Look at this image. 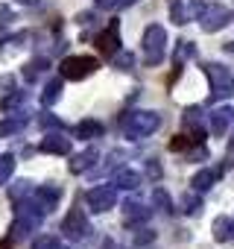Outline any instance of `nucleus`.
<instances>
[{"mask_svg": "<svg viewBox=\"0 0 234 249\" xmlns=\"http://www.w3.org/2000/svg\"><path fill=\"white\" fill-rule=\"evenodd\" d=\"M18 208H15V220H12V226H9V240H24V237H30L33 231H38V226H41V220H44V211L27 196V199H21V202H15Z\"/></svg>", "mask_w": 234, "mask_h": 249, "instance_id": "f257e3e1", "label": "nucleus"}, {"mask_svg": "<svg viewBox=\"0 0 234 249\" xmlns=\"http://www.w3.org/2000/svg\"><path fill=\"white\" fill-rule=\"evenodd\" d=\"M120 126H123V135H126L129 141H141V138L152 135V132L161 126V114H158V111H150V108H138V111L123 114Z\"/></svg>", "mask_w": 234, "mask_h": 249, "instance_id": "f03ea898", "label": "nucleus"}, {"mask_svg": "<svg viewBox=\"0 0 234 249\" xmlns=\"http://www.w3.org/2000/svg\"><path fill=\"white\" fill-rule=\"evenodd\" d=\"M208 82H211V103H222L228 97H234V71L219 65V62H205L202 65Z\"/></svg>", "mask_w": 234, "mask_h": 249, "instance_id": "7ed1b4c3", "label": "nucleus"}, {"mask_svg": "<svg viewBox=\"0 0 234 249\" xmlns=\"http://www.w3.org/2000/svg\"><path fill=\"white\" fill-rule=\"evenodd\" d=\"M141 50H144L147 65H158L164 59V50H167V30L161 24H150L144 30V38H141Z\"/></svg>", "mask_w": 234, "mask_h": 249, "instance_id": "20e7f679", "label": "nucleus"}, {"mask_svg": "<svg viewBox=\"0 0 234 249\" xmlns=\"http://www.w3.org/2000/svg\"><path fill=\"white\" fill-rule=\"evenodd\" d=\"M100 62L94 56H67L62 59V79H70V82H79V79H88L91 73H97Z\"/></svg>", "mask_w": 234, "mask_h": 249, "instance_id": "39448f33", "label": "nucleus"}, {"mask_svg": "<svg viewBox=\"0 0 234 249\" xmlns=\"http://www.w3.org/2000/svg\"><path fill=\"white\" fill-rule=\"evenodd\" d=\"M231 21H234L231 9H225V6H219V3H205V9H202V15H199V27H202L205 33H219V30H225Z\"/></svg>", "mask_w": 234, "mask_h": 249, "instance_id": "423d86ee", "label": "nucleus"}, {"mask_svg": "<svg viewBox=\"0 0 234 249\" xmlns=\"http://www.w3.org/2000/svg\"><path fill=\"white\" fill-rule=\"evenodd\" d=\"M85 202L94 214H105L117 205V188L114 185H97L85 194Z\"/></svg>", "mask_w": 234, "mask_h": 249, "instance_id": "0eeeda50", "label": "nucleus"}, {"mask_svg": "<svg viewBox=\"0 0 234 249\" xmlns=\"http://www.w3.org/2000/svg\"><path fill=\"white\" fill-rule=\"evenodd\" d=\"M62 234L67 237V240H85L88 234H91V223H88V217H85V211L82 208H70L67 211V217L62 220Z\"/></svg>", "mask_w": 234, "mask_h": 249, "instance_id": "6e6552de", "label": "nucleus"}, {"mask_svg": "<svg viewBox=\"0 0 234 249\" xmlns=\"http://www.w3.org/2000/svg\"><path fill=\"white\" fill-rule=\"evenodd\" d=\"M202 9H205L202 0H176V3L170 6V21L179 24V27H184L190 21H199Z\"/></svg>", "mask_w": 234, "mask_h": 249, "instance_id": "1a4fd4ad", "label": "nucleus"}, {"mask_svg": "<svg viewBox=\"0 0 234 249\" xmlns=\"http://www.w3.org/2000/svg\"><path fill=\"white\" fill-rule=\"evenodd\" d=\"M94 44H97V50H100L102 56H114L117 50H120V27H117V21H111V24L94 38Z\"/></svg>", "mask_w": 234, "mask_h": 249, "instance_id": "9d476101", "label": "nucleus"}, {"mask_svg": "<svg viewBox=\"0 0 234 249\" xmlns=\"http://www.w3.org/2000/svg\"><path fill=\"white\" fill-rule=\"evenodd\" d=\"M30 199L44 211V214H50L56 205H59V199H62V191L56 188V185H41V188H33L30 191Z\"/></svg>", "mask_w": 234, "mask_h": 249, "instance_id": "9b49d317", "label": "nucleus"}, {"mask_svg": "<svg viewBox=\"0 0 234 249\" xmlns=\"http://www.w3.org/2000/svg\"><path fill=\"white\" fill-rule=\"evenodd\" d=\"M231 123H234V111L225 108V106H219V108H214V111L208 114V129H211V135H217V138H222V135L228 132Z\"/></svg>", "mask_w": 234, "mask_h": 249, "instance_id": "f8f14e48", "label": "nucleus"}, {"mask_svg": "<svg viewBox=\"0 0 234 249\" xmlns=\"http://www.w3.org/2000/svg\"><path fill=\"white\" fill-rule=\"evenodd\" d=\"M38 150H41V153H50V156H70V138H65L62 129H59V132H47V135L41 138Z\"/></svg>", "mask_w": 234, "mask_h": 249, "instance_id": "ddd939ff", "label": "nucleus"}, {"mask_svg": "<svg viewBox=\"0 0 234 249\" xmlns=\"http://www.w3.org/2000/svg\"><path fill=\"white\" fill-rule=\"evenodd\" d=\"M100 161V153H97V147H88V150H82V153H76V156H70V161H67V167H70V173H85V170H91L94 164Z\"/></svg>", "mask_w": 234, "mask_h": 249, "instance_id": "4468645a", "label": "nucleus"}, {"mask_svg": "<svg viewBox=\"0 0 234 249\" xmlns=\"http://www.w3.org/2000/svg\"><path fill=\"white\" fill-rule=\"evenodd\" d=\"M222 170L225 167H202L193 179H190V185H193V191H199V194H205V191H211L214 185H217V179L222 176Z\"/></svg>", "mask_w": 234, "mask_h": 249, "instance_id": "2eb2a0df", "label": "nucleus"}, {"mask_svg": "<svg viewBox=\"0 0 234 249\" xmlns=\"http://www.w3.org/2000/svg\"><path fill=\"white\" fill-rule=\"evenodd\" d=\"M199 120H202V108H199V106H190V108H184V114H182L184 129H187V135H193V138L202 144V141H205V129L199 126Z\"/></svg>", "mask_w": 234, "mask_h": 249, "instance_id": "dca6fc26", "label": "nucleus"}, {"mask_svg": "<svg viewBox=\"0 0 234 249\" xmlns=\"http://www.w3.org/2000/svg\"><path fill=\"white\" fill-rule=\"evenodd\" d=\"M111 185L114 188H120V191H135L138 185H141V173L138 170H117L114 173V179H111Z\"/></svg>", "mask_w": 234, "mask_h": 249, "instance_id": "f3484780", "label": "nucleus"}, {"mask_svg": "<svg viewBox=\"0 0 234 249\" xmlns=\"http://www.w3.org/2000/svg\"><path fill=\"white\" fill-rule=\"evenodd\" d=\"M102 123L100 120H82V123H76V129H73V135L76 138H82V141H94V138H102Z\"/></svg>", "mask_w": 234, "mask_h": 249, "instance_id": "a211bd4d", "label": "nucleus"}, {"mask_svg": "<svg viewBox=\"0 0 234 249\" xmlns=\"http://www.w3.org/2000/svg\"><path fill=\"white\" fill-rule=\"evenodd\" d=\"M150 214H152V211H150L147 205H141V202H132V199H129V202L123 205V220H126L129 226H135V223H144V220H150Z\"/></svg>", "mask_w": 234, "mask_h": 249, "instance_id": "6ab92c4d", "label": "nucleus"}, {"mask_svg": "<svg viewBox=\"0 0 234 249\" xmlns=\"http://www.w3.org/2000/svg\"><path fill=\"white\" fill-rule=\"evenodd\" d=\"M193 56H196V44L187 41V38H182V41L176 44V53H173V65H176V71H182V65H184L187 59H193Z\"/></svg>", "mask_w": 234, "mask_h": 249, "instance_id": "aec40b11", "label": "nucleus"}, {"mask_svg": "<svg viewBox=\"0 0 234 249\" xmlns=\"http://www.w3.org/2000/svg\"><path fill=\"white\" fill-rule=\"evenodd\" d=\"M47 68H50V62H47L44 56H38V59H30V62L24 65V79H27V82H35V79H38V76H41Z\"/></svg>", "mask_w": 234, "mask_h": 249, "instance_id": "412c9836", "label": "nucleus"}, {"mask_svg": "<svg viewBox=\"0 0 234 249\" xmlns=\"http://www.w3.org/2000/svg\"><path fill=\"white\" fill-rule=\"evenodd\" d=\"M24 126H27V117H24V114H21V117H6V120H0V138L18 135V132H24Z\"/></svg>", "mask_w": 234, "mask_h": 249, "instance_id": "4be33fe9", "label": "nucleus"}, {"mask_svg": "<svg viewBox=\"0 0 234 249\" xmlns=\"http://www.w3.org/2000/svg\"><path fill=\"white\" fill-rule=\"evenodd\" d=\"M199 208H202V196H199V191H184L182 194V214H199Z\"/></svg>", "mask_w": 234, "mask_h": 249, "instance_id": "5701e85b", "label": "nucleus"}, {"mask_svg": "<svg viewBox=\"0 0 234 249\" xmlns=\"http://www.w3.org/2000/svg\"><path fill=\"white\" fill-rule=\"evenodd\" d=\"M59 97H62V76H59V79H50V82L44 85V91H41V103H44V106H53Z\"/></svg>", "mask_w": 234, "mask_h": 249, "instance_id": "b1692460", "label": "nucleus"}, {"mask_svg": "<svg viewBox=\"0 0 234 249\" xmlns=\"http://www.w3.org/2000/svg\"><path fill=\"white\" fill-rule=\"evenodd\" d=\"M15 173V156L12 153H3L0 156V185H6Z\"/></svg>", "mask_w": 234, "mask_h": 249, "instance_id": "393cba45", "label": "nucleus"}, {"mask_svg": "<svg viewBox=\"0 0 234 249\" xmlns=\"http://www.w3.org/2000/svg\"><path fill=\"white\" fill-rule=\"evenodd\" d=\"M33 249H67L56 234H41V237H35L33 240Z\"/></svg>", "mask_w": 234, "mask_h": 249, "instance_id": "a878e982", "label": "nucleus"}, {"mask_svg": "<svg viewBox=\"0 0 234 249\" xmlns=\"http://www.w3.org/2000/svg\"><path fill=\"white\" fill-rule=\"evenodd\" d=\"M30 191H33V182L21 179V182H15V188L9 191V199H12V202H21V199H27V196H30Z\"/></svg>", "mask_w": 234, "mask_h": 249, "instance_id": "bb28decb", "label": "nucleus"}, {"mask_svg": "<svg viewBox=\"0 0 234 249\" xmlns=\"http://www.w3.org/2000/svg\"><path fill=\"white\" fill-rule=\"evenodd\" d=\"M152 202H155L164 214H170V211H173V199H170V194H167L164 188H155V191H152Z\"/></svg>", "mask_w": 234, "mask_h": 249, "instance_id": "cd10ccee", "label": "nucleus"}, {"mask_svg": "<svg viewBox=\"0 0 234 249\" xmlns=\"http://www.w3.org/2000/svg\"><path fill=\"white\" fill-rule=\"evenodd\" d=\"M214 237H217L219 243L231 240V231H228V217H217V220H214Z\"/></svg>", "mask_w": 234, "mask_h": 249, "instance_id": "c85d7f7f", "label": "nucleus"}, {"mask_svg": "<svg viewBox=\"0 0 234 249\" xmlns=\"http://www.w3.org/2000/svg\"><path fill=\"white\" fill-rule=\"evenodd\" d=\"M111 59H114V68H117V71H132V68H135V56H132V53H120V50H117Z\"/></svg>", "mask_w": 234, "mask_h": 249, "instance_id": "c756f323", "label": "nucleus"}, {"mask_svg": "<svg viewBox=\"0 0 234 249\" xmlns=\"http://www.w3.org/2000/svg\"><path fill=\"white\" fill-rule=\"evenodd\" d=\"M193 144H199V141H196L193 135H176V138L170 141V150H176V153L187 150V153H190V147H193Z\"/></svg>", "mask_w": 234, "mask_h": 249, "instance_id": "7c9ffc66", "label": "nucleus"}, {"mask_svg": "<svg viewBox=\"0 0 234 249\" xmlns=\"http://www.w3.org/2000/svg\"><path fill=\"white\" fill-rule=\"evenodd\" d=\"M132 3H138V0H97V6H100V9H108V12L126 9V6H132Z\"/></svg>", "mask_w": 234, "mask_h": 249, "instance_id": "2f4dec72", "label": "nucleus"}, {"mask_svg": "<svg viewBox=\"0 0 234 249\" xmlns=\"http://www.w3.org/2000/svg\"><path fill=\"white\" fill-rule=\"evenodd\" d=\"M38 123H41L44 129H65V123H62L56 114H50V111H44V114L38 117Z\"/></svg>", "mask_w": 234, "mask_h": 249, "instance_id": "473e14b6", "label": "nucleus"}, {"mask_svg": "<svg viewBox=\"0 0 234 249\" xmlns=\"http://www.w3.org/2000/svg\"><path fill=\"white\" fill-rule=\"evenodd\" d=\"M24 100H27V94H24V91H18V94H9V97L3 100V108H6V111H12V108H18Z\"/></svg>", "mask_w": 234, "mask_h": 249, "instance_id": "72a5a7b5", "label": "nucleus"}, {"mask_svg": "<svg viewBox=\"0 0 234 249\" xmlns=\"http://www.w3.org/2000/svg\"><path fill=\"white\" fill-rule=\"evenodd\" d=\"M152 237H155V234H152V231H150V229H141V231H138V234H135V243H138V246H144V243H150V240H152Z\"/></svg>", "mask_w": 234, "mask_h": 249, "instance_id": "f704fd0d", "label": "nucleus"}, {"mask_svg": "<svg viewBox=\"0 0 234 249\" xmlns=\"http://www.w3.org/2000/svg\"><path fill=\"white\" fill-rule=\"evenodd\" d=\"M147 170H150V176H152V179H158V176H161V167H158V161H150V164H147Z\"/></svg>", "mask_w": 234, "mask_h": 249, "instance_id": "c9c22d12", "label": "nucleus"}, {"mask_svg": "<svg viewBox=\"0 0 234 249\" xmlns=\"http://www.w3.org/2000/svg\"><path fill=\"white\" fill-rule=\"evenodd\" d=\"M15 3H21V6H38L41 0H15Z\"/></svg>", "mask_w": 234, "mask_h": 249, "instance_id": "e433bc0d", "label": "nucleus"}, {"mask_svg": "<svg viewBox=\"0 0 234 249\" xmlns=\"http://www.w3.org/2000/svg\"><path fill=\"white\" fill-rule=\"evenodd\" d=\"M0 18H6V21H12V12H9L6 6H0Z\"/></svg>", "mask_w": 234, "mask_h": 249, "instance_id": "4c0bfd02", "label": "nucleus"}, {"mask_svg": "<svg viewBox=\"0 0 234 249\" xmlns=\"http://www.w3.org/2000/svg\"><path fill=\"white\" fill-rule=\"evenodd\" d=\"M102 249H123V246H117L114 240H105V243H102Z\"/></svg>", "mask_w": 234, "mask_h": 249, "instance_id": "58836bf2", "label": "nucleus"}, {"mask_svg": "<svg viewBox=\"0 0 234 249\" xmlns=\"http://www.w3.org/2000/svg\"><path fill=\"white\" fill-rule=\"evenodd\" d=\"M228 231H231V237H234V214L228 217Z\"/></svg>", "mask_w": 234, "mask_h": 249, "instance_id": "ea45409f", "label": "nucleus"}, {"mask_svg": "<svg viewBox=\"0 0 234 249\" xmlns=\"http://www.w3.org/2000/svg\"><path fill=\"white\" fill-rule=\"evenodd\" d=\"M225 53H231V56H234V41H228V44H225Z\"/></svg>", "mask_w": 234, "mask_h": 249, "instance_id": "a19ab883", "label": "nucleus"}]
</instances>
